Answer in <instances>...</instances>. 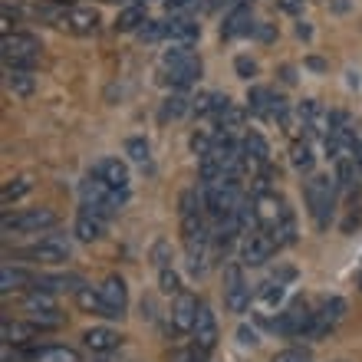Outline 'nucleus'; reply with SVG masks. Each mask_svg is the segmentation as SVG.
<instances>
[{
  "mask_svg": "<svg viewBox=\"0 0 362 362\" xmlns=\"http://www.w3.org/2000/svg\"><path fill=\"white\" fill-rule=\"evenodd\" d=\"M40 40L33 33H23V30H13L4 37L0 43V57H4V66L7 69H33L40 59Z\"/></svg>",
  "mask_w": 362,
  "mask_h": 362,
  "instance_id": "20e7f679",
  "label": "nucleus"
},
{
  "mask_svg": "<svg viewBox=\"0 0 362 362\" xmlns=\"http://www.w3.org/2000/svg\"><path fill=\"white\" fill-rule=\"evenodd\" d=\"M274 178H276V172L274 168H260V175H257V181H254V194H267L270 191V185H274Z\"/></svg>",
  "mask_w": 362,
  "mask_h": 362,
  "instance_id": "37998d69",
  "label": "nucleus"
},
{
  "mask_svg": "<svg viewBox=\"0 0 362 362\" xmlns=\"http://www.w3.org/2000/svg\"><path fill=\"white\" fill-rule=\"evenodd\" d=\"M234 69H238L240 79H250L254 73H257V63H254L250 57H238V59H234Z\"/></svg>",
  "mask_w": 362,
  "mask_h": 362,
  "instance_id": "c03bdc74",
  "label": "nucleus"
},
{
  "mask_svg": "<svg viewBox=\"0 0 362 362\" xmlns=\"http://www.w3.org/2000/svg\"><path fill=\"white\" fill-rule=\"evenodd\" d=\"M30 188H33V181L30 178H13V181H7V185L0 188V201H4V204H13V201H20Z\"/></svg>",
  "mask_w": 362,
  "mask_h": 362,
  "instance_id": "f704fd0d",
  "label": "nucleus"
},
{
  "mask_svg": "<svg viewBox=\"0 0 362 362\" xmlns=\"http://www.w3.org/2000/svg\"><path fill=\"white\" fill-rule=\"evenodd\" d=\"M211 148H214V135H211V132H204V129H198V132L191 135V152L198 155V158H201V155H208Z\"/></svg>",
  "mask_w": 362,
  "mask_h": 362,
  "instance_id": "a19ab883",
  "label": "nucleus"
},
{
  "mask_svg": "<svg viewBox=\"0 0 362 362\" xmlns=\"http://www.w3.org/2000/svg\"><path fill=\"white\" fill-rule=\"evenodd\" d=\"M33 280H37V276L30 274V270H23V267H10V264H4V270H0V293H13V290L33 286Z\"/></svg>",
  "mask_w": 362,
  "mask_h": 362,
  "instance_id": "bb28decb",
  "label": "nucleus"
},
{
  "mask_svg": "<svg viewBox=\"0 0 362 362\" xmlns=\"http://www.w3.org/2000/svg\"><path fill=\"white\" fill-rule=\"evenodd\" d=\"M191 336H194V349H198L201 356H211V349L218 346V320H214V313H211L208 303H201Z\"/></svg>",
  "mask_w": 362,
  "mask_h": 362,
  "instance_id": "ddd939ff",
  "label": "nucleus"
},
{
  "mask_svg": "<svg viewBox=\"0 0 362 362\" xmlns=\"http://www.w3.org/2000/svg\"><path fill=\"white\" fill-rule=\"evenodd\" d=\"M152 260H155V267H158V270L168 267V260H172V257H168V244H165V240H158V244L152 247Z\"/></svg>",
  "mask_w": 362,
  "mask_h": 362,
  "instance_id": "a18cd8bd",
  "label": "nucleus"
},
{
  "mask_svg": "<svg viewBox=\"0 0 362 362\" xmlns=\"http://www.w3.org/2000/svg\"><path fill=\"white\" fill-rule=\"evenodd\" d=\"M290 162H293V168L296 172H303V175H310L313 172V148H310V142H293V148H290Z\"/></svg>",
  "mask_w": 362,
  "mask_h": 362,
  "instance_id": "473e14b6",
  "label": "nucleus"
},
{
  "mask_svg": "<svg viewBox=\"0 0 362 362\" xmlns=\"http://www.w3.org/2000/svg\"><path fill=\"white\" fill-rule=\"evenodd\" d=\"M37 333H43L33 320L30 323H20V320H4V326H0V336H4V346H20V343H30V339H37Z\"/></svg>",
  "mask_w": 362,
  "mask_h": 362,
  "instance_id": "5701e85b",
  "label": "nucleus"
},
{
  "mask_svg": "<svg viewBox=\"0 0 362 362\" xmlns=\"http://www.w3.org/2000/svg\"><path fill=\"white\" fill-rule=\"evenodd\" d=\"M99 23H103V17H99L95 7H69L66 13H63V27H66L69 33H79V37L95 33Z\"/></svg>",
  "mask_w": 362,
  "mask_h": 362,
  "instance_id": "dca6fc26",
  "label": "nucleus"
},
{
  "mask_svg": "<svg viewBox=\"0 0 362 362\" xmlns=\"http://www.w3.org/2000/svg\"><path fill=\"white\" fill-rule=\"evenodd\" d=\"M198 33H201V27H198V20H191V17H185V13H178V17H172V20H165V40H172L175 47H188L191 40H198Z\"/></svg>",
  "mask_w": 362,
  "mask_h": 362,
  "instance_id": "6ab92c4d",
  "label": "nucleus"
},
{
  "mask_svg": "<svg viewBox=\"0 0 362 362\" xmlns=\"http://www.w3.org/2000/svg\"><path fill=\"white\" fill-rule=\"evenodd\" d=\"M185 112H191V99L185 93H175V95H168V99H165L162 119H178V115H185Z\"/></svg>",
  "mask_w": 362,
  "mask_h": 362,
  "instance_id": "c9c22d12",
  "label": "nucleus"
},
{
  "mask_svg": "<svg viewBox=\"0 0 362 362\" xmlns=\"http://www.w3.org/2000/svg\"><path fill=\"white\" fill-rule=\"evenodd\" d=\"M139 37L155 43V40H165V20H145L142 30H139Z\"/></svg>",
  "mask_w": 362,
  "mask_h": 362,
  "instance_id": "79ce46f5",
  "label": "nucleus"
},
{
  "mask_svg": "<svg viewBox=\"0 0 362 362\" xmlns=\"http://www.w3.org/2000/svg\"><path fill=\"white\" fill-rule=\"evenodd\" d=\"M290 276H293V270L284 267L276 276L264 280V284H260V290H257V300H260V303H267V306L280 303V300H284V290H286V280H290Z\"/></svg>",
  "mask_w": 362,
  "mask_h": 362,
  "instance_id": "a878e982",
  "label": "nucleus"
},
{
  "mask_svg": "<svg viewBox=\"0 0 362 362\" xmlns=\"http://www.w3.org/2000/svg\"><path fill=\"white\" fill-rule=\"evenodd\" d=\"M198 76H201V59L198 57L188 59V63H185V66H178V69H168V83H172L178 93H181V89H188Z\"/></svg>",
  "mask_w": 362,
  "mask_h": 362,
  "instance_id": "7c9ffc66",
  "label": "nucleus"
},
{
  "mask_svg": "<svg viewBox=\"0 0 362 362\" xmlns=\"http://www.w3.org/2000/svg\"><path fill=\"white\" fill-rule=\"evenodd\" d=\"M286 112H290L286 99H284V95H274V105H270V119H276V122H286Z\"/></svg>",
  "mask_w": 362,
  "mask_h": 362,
  "instance_id": "49530a36",
  "label": "nucleus"
},
{
  "mask_svg": "<svg viewBox=\"0 0 362 362\" xmlns=\"http://www.w3.org/2000/svg\"><path fill=\"white\" fill-rule=\"evenodd\" d=\"M191 4H198V0H165V10H168L172 17H178V13H185V10L191 7Z\"/></svg>",
  "mask_w": 362,
  "mask_h": 362,
  "instance_id": "09e8293b",
  "label": "nucleus"
},
{
  "mask_svg": "<svg viewBox=\"0 0 362 362\" xmlns=\"http://www.w3.org/2000/svg\"><path fill=\"white\" fill-rule=\"evenodd\" d=\"M178 224H181V238L185 244L194 240H208L211 230L204 224V201H198V191H181L178 194Z\"/></svg>",
  "mask_w": 362,
  "mask_h": 362,
  "instance_id": "39448f33",
  "label": "nucleus"
},
{
  "mask_svg": "<svg viewBox=\"0 0 362 362\" xmlns=\"http://www.w3.org/2000/svg\"><path fill=\"white\" fill-rule=\"evenodd\" d=\"M201 201H204V211H208L214 221L230 218V214L238 211V204L244 201V198H240V178H234V175H224V178L204 185V191H201Z\"/></svg>",
  "mask_w": 362,
  "mask_h": 362,
  "instance_id": "f03ea898",
  "label": "nucleus"
},
{
  "mask_svg": "<svg viewBox=\"0 0 362 362\" xmlns=\"http://www.w3.org/2000/svg\"><path fill=\"white\" fill-rule=\"evenodd\" d=\"M267 234L274 238L276 250H280V247H290V244L296 240V218H293V208H286L284 218H280V224H276L274 230H267Z\"/></svg>",
  "mask_w": 362,
  "mask_h": 362,
  "instance_id": "c85d7f7f",
  "label": "nucleus"
},
{
  "mask_svg": "<svg viewBox=\"0 0 362 362\" xmlns=\"http://www.w3.org/2000/svg\"><path fill=\"white\" fill-rule=\"evenodd\" d=\"M188 59H194V53H191L188 47H172V49H165V57H162V66H165V73L168 69H178V66H185Z\"/></svg>",
  "mask_w": 362,
  "mask_h": 362,
  "instance_id": "4c0bfd02",
  "label": "nucleus"
},
{
  "mask_svg": "<svg viewBox=\"0 0 362 362\" xmlns=\"http://www.w3.org/2000/svg\"><path fill=\"white\" fill-rule=\"evenodd\" d=\"M274 254H276V244L264 228H254L250 234L240 238V264L244 267H264Z\"/></svg>",
  "mask_w": 362,
  "mask_h": 362,
  "instance_id": "0eeeda50",
  "label": "nucleus"
},
{
  "mask_svg": "<svg viewBox=\"0 0 362 362\" xmlns=\"http://www.w3.org/2000/svg\"><path fill=\"white\" fill-rule=\"evenodd\" d=\"M69 250H73L69 238H63V234H43L23 254L30 260H37V264H63V260H69Z\"/></svg>",
  "mask_w": 362,
  "mask_h": 362,
  "instance_id": "9d476101",
  "label": "nucleus"
},
{
  "mask_svg": "<svg viewBox=\"0 0 362 362\" xmlns=\"http://www.w3.org/2000/svg\"><path fill=\"white\" fill-rule=\"evenodd\" d=\"M76 303L83 306L86 313L103 316V296H99V290H93V286H79V290H76Z\"/></svg>",
  "mask_w": 362,
  "mask_h": 362,
  "instance_id": "e433bc0d",
  "label": "nucleus"
},
{
  "mask_svg": "<svg viewBox=\"0 0 362 362\" xmlns=\"http://www.w3.org/2000/svg\"><path fill=\"white\" fill-rule=\"evenodd\" d=\"M290 208L284 198H276V191H267V194H254V211H257V228L274 230L284 218V211Z\"/></svg>",
  "mask_w": 362,
  "mask_h": 362,
  "instance_id": "4468645a",
  "label": "nucleus"
},
{
  "mask_svg": "<svg viewBox=\"0 0 362 362\" xmlns=\"http://www.w3.org/2000/svg\"><path fill=\"white\" fill-rule=\"evenodd\" d=\"M274 362H310V356L303 349H284V353H276Z\"/></svg>",
  "mask_w": 362,
  "mask_h": 362,
  "instance_id": "de8ad7c7",
  "label": "nucleus"
},
{
  "mask_svg": "<svg viewBox=\"0 0 362 362\" xmlns=\"http://www.w3.org/2000/svg\"><path fill=\"white\" fill-rule=\"evenodd\" d=\"M119 343H122V336L115 329H105V326H95V329L83 333V346L89 353H112V349H119Z\"/></svg>",
  "mask_w": 362,
  "mask_h": 362,
  "instance_id": "4be33fe9",
  "label": "nucleus"
},
{
  "mask_svg": "<svg viewBox=\"0 0 362 362\" xmlns=\"http://www.w3.org/2000/svg\"><path fill=\"white\" fill-rule=\"evenodd\" d=\"M359 286H362V267H359Z\"/></svg>",
  "mask_w": 362,
  "mask_h": 362,
  "instance_id": "6e6d98bb",
  "label": "nucleus"
},
{
  "mask_svg": "<svg viewBox=\"0 0 362 362\" xmlns=\"http://www.w3.org/2000/svg\"><path fill=\"white\" fill-rule=\"evenodd\" d=\"M57 224V214L49 208H27L20 211V214H7L4 218V234L10 230H17V234H40V230H47Z\"/></svg>",
  "mask_w": 362,
  "mask_h": 362,
  "instance_id": "1a4fd4ad",
  "label": "nucleus"
},
{
  "mask_svg": "<svg viewBox=\"0 0 362 362\" xmlns=\"http://www.w3.org/2000/svg\"><path fill=\"white\" fill-rule=\"evenodd\" d=\"M145 7L142 4H132V7H125L122 13H119V20H115V30H122V33H139V30H142V23H145Z\"/></svg>",
  "mask_w": 362,
  "mask_h": 362,
  "instance_id": "2f4dec72",
  "label": "nucleus"
},
{
  "mask_svg": "<svg viewBox=\"0 0 362 362\" xmlns=\"http://www.w3.org/2000/svg\"><path fill=\"white\" fill-rule=\"evenodd\" d=\"M240 145H244V158H247V165H254L257 172L270 165V145L260 132H247L244 139H240Z\"/></svg>",
  "mask_w": 362,
  "mask_h": 362,
  "instance_id": "412c9836",
  "label": "nucleus"
},
{
  "mask_svg": "<svg viewBox=\"0 0 362 362\" xmlns=\"http://www.w3.org/2000/svg\"><path fill=\"white\" fill-rule=\"evenodd\" d=\"M270 105H274V93L267 86H254L247 93V112L257 119H270Z\"/></svg>",
  "mask_w": 362,
  "mask_h": 362,
  "instance_id": "c756f323",
  "label": "nucleus"
},
{
  "mask_svg": "<svg viewBox=\"0 0 362 362\" xmlns=\"http://www.w3.org/2000/svg\"><path fill=\"white\" fill-rule=\"evenodd\" d=\"M346 316V300L343 296H329L320 310L313 313V326H310V339H326Z\"/></svg>",
  "mask_w": 362,
  "mask_h": 362,
  "instance_id": "9b49d317",
  "label": "nucleus"
},
{
  "mask_svg": "<svg viewBox=\"0 0 362 362\" xmlns=\"http://www.w3.org/2000/svg\"><path fill=\"white\" fill-rule=\"evenodd\" d=\"M93 175L95 178H103L105 185H112L115 191H125L129 194V165L119 162V158H99V162L93 165Z\"/></svg>",
  "mask_w": 362,
  "mask_h": 362,
  "instance_id": "f3484780",
  "label": "nucleus"
},
{
  "mask_svg": "<svg viewBox=\"0 0 362 362\" xmlns=\"http://www.w3.org/2000/svg\"><path fill=\"white\" fill-rule=\"evenodd\" d=\"M244 33H257V23H254V13H250V7L230 10L228 20L221 23V37H224V40L244 37Z\"/></svg>",
  "mask_w": 362,
  "mask_h": 362,
  "instance_id": "aec40b11",
  "label": "nucleus"
},
{
  "mask_svg": "<svg viewBox=\"0 0 362 362\" xmlns=\"http://www.w3.org/2000/svg\"><path fill=\"white\" fill-rule=\"evenodd\" d=\"M158 286H162V293H168V296H178V293H185V290H181V276L175 274L172 267L158 270Z\"/></svg>",
  "mask_w": 362,
  "mask_h": 362,
  "instance_id": "58836bf2",
  "label": "nucleus"
},
{
  "mask_svg": "<svg viewBox=\"0 0 362 362\" xmlns=\"http://www.w3.org/2000/svg\"><path fill=\"white\" fill-rule=\"evenodd\" d=\"M105 224L109 221L103 218V214H95L93 208H79V214H76V224H73V234H76L79 240H86V244H93V240H99L105 234Z\"/></svg>",
  "mask_w": 362,
  "mask_h": 362,
  "instance_id": "a211bd4d",
  "label": "nucleus"
},
{
  "mask_svg": "<svg viewBox=\"0 0 362 362\" xmlns=\"http://www.w3.org/2000/svg\"><path fill=\"white\" fill-rule=\"evenodd\" d=\"M79 198H83L86 208H93L95 214H103V218L109 221V218H115V214L122 211V204L129 201V194H125V191H115L112 185H105L103 178L89 175V178L79 185Z\"/></svg>",
  "mask_w": 362,
  "mask_h": 362,
  "instance_id": "7ed1b4c3",
  "label": "nucleus"
},
{
  "mask_svg": "<svg viewBox=\"0 0 362 362\" xmlns=\"http://www.w3.org/2000/svg\"><path fill=\"white\" fill-rule=\"evenodd\" d=\"M198 296H191V293H178L175 296V303H172V329L175 333H191L194 329V320H198Z\"/></svg>",
  "mask_w": 362,
  "mask_h": 362,
  "instance_id": "2eb2a0df",
  "label": "nucleus"
},
{
  "mask_svg": "<svg viewBox=\"0 0 362 362\" xmlns=\"http://www.w3.org/2000/svg\"><path fill=\"white\" fill-rule=\"evenodd\" d=\"M125 155H129L135 165H148V142H145V139H129V142H125Z\"/></svg>",
  "mask_w": 362,
  "mask_h": 362,
  "instance_id": "ea45409f",
  "label": "nucleus"
},
{
  "mask_svg": "<svg viewBox=\"0 0 362 362\" xmlns=\"http://www.w3.org/2000/svg\"><path fill=\"white\" fill-rule=\"evenodd\" d=\"M329 10L343 13V10H349V0H329Z\"/></svg>",
  "mask_w": 362,
  "mask_h": 362,
  "instance_id": "864d4df0",
  "label": "nucleus"
},
{
  "mask_svg": "<svg viewBox=\"0 0 362 362\" xmlns=\"http://www.w3.org/2000/svg\"><path fill=\"white\" fill-rule=\"evenodd\" d=\"M313 306H310V300H303V296H296L293 303L286 306L284 313L274 320V329L280 336H310V326H313Z\"/></svg>",
  "mask_w": 362,
  "mask_h": 362,
  "instance_id": "423d86ee",
  "label": "nucleus"
},
{
  "mask_svg": "<svg viewBox=\"0 0 362 362\" xmlns=\"http://www.w3.org/2000/svg\"><path fill=\"white\" fill-rule=\"evenodd\" d=\"M276 7L284 13H296V10H303V0H276Z\"/></svg>",
  "mask_w": 362,
  "mask_h": 362,
  "instance_id": "8fccbe9b",
  "label": "nucleus"
},
{
  "mask_svg": "<svg viewBox=\"0 0 362 362\" xmlns=\"http://www.w3.org/2000/svg\"><path fill=\"white\" fill-rule=\"evenodd\" d=\"M99 296H103V316L105 320H122L125 306H129V290H125L122 276H105V284L99 286Z\"/></svg>",
  "mask_w": 362,
  "mask_h": 362,
  "instance_id": "f8f14e48",
  "label": "nucleus"
},
{
  "mask_svg": "<svg viewBox=\"0 0 362 362\" xmlns=\"http://www.w3.org/2000/svg\"><path fill=\"white\" fill-rule=\"evenodd\" d=\"M336 201H339V185L329 175H313L306 181V208L313 214L316 228L326 230L336 214Z\"/></svg>",
  "mask_w": 362,
  "mask_h": 362,
  "instance_id": "f257e3e1",
  "label": "nucleus"
},
{
  "mask_svg": "<svg viewBox=\"0 0 362 362\" xmlns=\"http://www.w3.org/2000/svg\"><path fill=\"white\" fill-rule=\"evenodd\" d=\"M7 89L13 95H33L37 89V76H33V69H7Z\"/></svg>",
  "mask_w": 362,
  "mask_h": 362,
  "instance_id": "cd10ccee",
  "label": "nucleus"
},
{
  "mask_svg": "<svg viewBox=\"0 0 362 362\" xmlns=\"http://www.w3.org/2000/svg\"><path fill=\"white\" fill-rule=\"evenodd\" d=\"M238 339H240V346H254L257 343V333H254V329H240Z\"/></svg>",
  "mask_w": 362,
  "mask_h": 362,
  "instance_id": "3c124183",
  "label": "nucleus"
},
{
  "mask_svg": "<svg viewBox=\"0 0 362 362\" xmlns=\"http://www.w3.org/2000/svg\"><path fill=\"white\" fill-rule=\"evenodd\" d=\"M218 122V132H228V135H234V129H240V122H244V109H238V105L230 103L224 112L214 119Z\"/></svg>",
  "mask_w": 362,
  "mask_h": 362,
  "instance_id": "72a5a7b5",
  "label": "nucleus"
},
{
  "mask_svg": "<svg viewBox=\"0 0 362 362\" xmlns=\"http://www.w3.org/2000/svg\"><path fill=\"white\" fill-rule=\"evenodd\" d=\"M296 33H300V37H303V40H310V33H313V30L306 27V23H300V27H296Z\"/></svg>",
  "mask_w": 362,
  "mask_h": 362,
  "instance_id": "5fc2aeb1",
  "label": "nucleus"
},
{
  "mask_svg": "<svg viewBox=\"0 0 362 362\" xmlns=\"http://www.w3.org/2000/svg\"><path fill=\"white\" fill-rule=\"evenodd\" d=\"M23 362H83V359L69 346H37V349H27Z\"/></svg>",
  "mask_w": 362,
  "mask_h": 362,
  "instance_id": "b1692460",
  "label": "nucleus"
},
{
  "mask_svg": "<svg viewBox=\"0 0 362 362\" xmlns=\"http://www.w3.org/2000/svg\"><path fill=\"white\" fill-rule=\"evenodd\" d=\"M224 306L230 313H244L250 306V284L244 280V264L224 267Z\"/></svg>",
  "mask_w": 362,
  "mask_h": 362,
  "instance_id": "6e6552de",
  "label": "nucleus"
},
{
  "mask_svg": "<svg viewBox=\"0 0 362 362\" xmlns=\"http://www.w3.org/2000/svg\"><path fill=\"white\" fill-rule=\"evenodd\" d=\"M326 115L329 112H323L316 99H306V103L300 105V125H303V132H310V135L323 132L326 135V129H329V125H326Z\"/></svg>",
  "mask_w": 362,
  "mask_h": 362,
  "instance_id": "393cba45",
  "label": "nucleus"
},
{
  "mask_svg": "<svg viewBox=\"0 0 362 362\" xmlns=\"http://www.w3.org/2000/svg\"><path fill=\"white\" fill-rule=\"evenodd\" d=\"M257 37H260V40H267V43H270V40H274L276 33H274V27H270V23H257Z\"/></svg>",
  "mask_w": 362,
  "mask_h": 362,
  "instance_id": "603ef678",
  "label": "nucleus"
}]
</instances>
